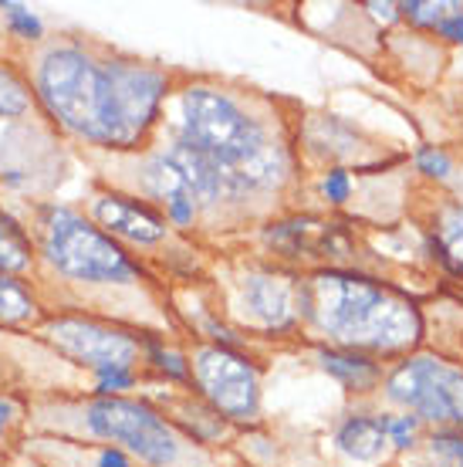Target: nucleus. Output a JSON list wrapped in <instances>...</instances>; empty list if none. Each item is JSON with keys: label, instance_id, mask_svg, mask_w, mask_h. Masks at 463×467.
<instances>
[{"label": "nucleus", "instance_id": "1", "mask_svg": "<svg viewBox=\"0 0 463 467\" xmlns=\"http://www.w3.org/2000/svg\"><path fill=\"white\" fill-rule=\"evenodd\" d=\"M162 129L170 140L203 152L227 180L231 211H247L257 197H271L291 180V146L274 132V122L251 92L213 78L176 85Z\"/></svg>", "mask_w": 463, "mask_h": 467}, {"label": "nucleus", "instance_id": "2", "mask_svg": "<svg viewBox=\"0 0 463 467\" xmlns=\"http://www.w3.org/2000/svg\"><path fill=\"white\" fill-rule=\"evenodd\" d=\"M21 61L35 88L37 112L58 136L116 156L146 152L122 109L108 47L85 37H47Z\"/></svg>", "mask_w": 463, "mask_h": 467}, {"label": "nucleus", "instance_id": "3", "mask_svg": "<svg viewBox=\"0 0 463 467\" xmlns=\"http://www.w3.org/2000/svg\"><path fill=\"white\" fill-rule=\"evenodd\" d=\"M298 318L338 349L403 356L423 339V316L403 292L348 268H314L298 281Z\"/></svg>", "mask_w": 463, "mask_h": 467}, {"label": "nucleus", "instance_id": "4", "mask_svg": "<svg viewBox=\"0 0 463 467\" xmlns=\"http://www.w3.org/2000/svg\"><path fill=\"white\" fill-rule=\"evenodd\" d=\"M37 247V285H61L68 292H129L146 281V268L132 251L98 227L78 207L61 200H37L24 217Z\"/></svg>", "mask_w": 463, "mask_h": 467}, {"label": "nucleus", "instance_id": "5", "mask_svg": "<svg viewBox=\"0 0 463 467\" xmlns=\"http://www.w3.org/2000/svg\"><path fill=\"white\" fill-rule=\"evenodd\" d=\"M78 433L122 447L132 461L146 467H183L197 451V441L170 420L162 410L132 397H92L75 410Z\"/></svg>", "mask_w": 463, "mask_h": 467}, {"label": "nucleus", "instance_id": "6", "mask_svg": "<svg viewBox=\"0 0 463 467\" xmlns=\"http://www.w3.org/2000/svg\"><path fill=\"white\" fill-rule=\"evenodd\" d=\"M58 359L81 366L88 376L102 369H136L142 362V336L92 312L51 308L35 332Z\"/></svg>", "mask_w": 463, "mask_h": 467}, {"label": "nucleus", "instance_id": "7", "mask_svg": "<svg viewBox=\"0 0 463 467\" xmlns=\"http://www.w3.org/2000/svg\"><path fill=\"white\" fill-rule=\"evenodd\" d=\"M386 400L413 413L419 423L437 431L463 433V369L440 356H406L393 373H386Z\"/></svg>", "mask_w": 463, "mask_h": 467}, {"label": "nucleus", "instance_id": "8", "mask_svg": "<svg viewBox=\"0 0 463 467\" xmlns=\"http://www.w3.org/2000/svg\"><path fill=\"white\" fill-rule=\"evenodd\" d=\"M193 386L221 420L254 423L261 417V373L243 349L200 342L190 352Z\"/></svg>", "mask_w": 463, "mask_h": 467}, {"label": "nucleus", "instance_id": "9", "mask_svg": "<svg viewBox=\"0 0 463 467\" xmlns=\"http://www.w3.org/2000/svg\"><path fill=\"white\" fill-rule=\"evenodd\" d=\"M298 281L278 265H247L233 278L231 316L261 336H291L298 332Z\"/></svg>", "mask_w": 463, "mask_h": 467}, {"label": "nucleus", "instance_id": "10", "mask_svg": "<svg viewBox=\"0 0 463 467\" xmlns=\"http://www.w3.org/2000/svg\"><path fill=\"white\" fill-rule=\"evenodd\" d=\"M85 213L126 251H156L173 241V227L159 207L112 183H98L88 193Z\"/></svg>", "mask_w": 463, "mask_h": 467}, {"label": "nucleus", "instance_id": "11", "mask_svg": "<svg viewBox=\"0 0 463 467\" xmlns=\"http://www.w3.org/2000/svg\"><path fill=\"white\" fill-rule=\"evenodd\" d=\"M261 241L274 261H318L322 268H338L355 247L342 223L318 217H278L261 227Z\"/></svg>", "mask_w": 463, "mask_h": 467}, {"label": "nucleus", "instance_id": "12", "mask_svg": "<svg viewBox=\"0 0 463 467\" xmlns=\"http://www.w3.org/2000/svg\"><path fill=\"white\" fill-rule=\"evenodd\" d=\"M51 305L35 278H17L0 271V328L4 332H37Z\"/></svg>", "mask_w": 463, "mask_h": 467}, {"label": "nucleus", "instance_id": "13", "mask_svg": "<svg viewBox=\"0 0 463 467\" xmlns=\"http://www.w3.org/2000/svg\"><path fill=\"white\" fill-rule=\"evenodd\" d=\"M314 359L322 366V373H328L335 383H342L348 393H372L383 386V366L355 349H338V346H322L314 352Z\"/></svg>", "mask_w": 463, "mask_h": 467}, {"label": "nucleus", "instance_id": "14", "mask_svg": "<svg viewBox=\"0 0 463 467\" xmlns=\"http://www.w3.org/2000/svg\"><path fill=\"white\" fill-rule=\"evenodd\" d=\"M335 447L348 461H359V464L383 457V451L389 447L386 413H352L335 431Z\"/></svg>", "mask_w": 463, "mask_h": 467}, {"label": "nucleus", "instance_id": "15", "mask_svg": "<svg viewBox=\"0 0 463 467\" xmlns=\"http://www.w3.org/2000/svg\"><path fill=\"white\" fill-rule=\"evenodd\" d=\"M0 271L17 278H37V247L27 223L0 203Z\"/></svg>", "mask_w": 463, "mask_h": 467}, {"label": "nucleus", "instance_id": "16", "mask_svg": "<svg viewBox=\"0 0 463 467\" xmlns=\"http://www.w3.org/2000/svg\"><path fill=\"white\" fill-rule=\"evenodd\" d=\"M35 119H41V112H37V99L24 61L0 58V122L21 126Z\"/></svg>", "mask_w": 463, "mask_h": 467}, {"label": "nucleus", "instance_id": "17", "mask_svg": "<svg viewBox=\"0 0 463 467\" xmlns=\"http://www.w3.org/2000/svg\"><path fill=\"white\" fill-rule=\"evenodd\" d=\"M429 251L440 257L453 275H463V207H447L429 234Z\"/></svg>", "mask_w": 463, "mask_h": 467}, {"label": "nucleus", "instance_id": "18", "mask_svg": "<svg viewBox=\"0 0 463 467\" xmlns=\"http://www.w3.org/2000/svg\"><path fill=\"white\" fill-rule=\"evenodd\" d=\"M142 362L152 366L162 379L170 383H193V369H190V352L173 349L162 336L142 332Z\"/></svg>", "mask_w": 463, "mask_h": 467}, {"label": "nucleus", "instance_id": "19", "mask_svg": "<svg viewBox=\"0 0 463 467\" xmlns=\"http://www.w3.org/2000/svg\"><path fill=\"white\" fill-rule=\"evenodd\" d=\"M0 14H4V27L14 41H21L27 51L37 45H45V21L37 17L27 4H17V0H0Z\"/></svg>", "mask_w": 463, "mask_h": 467}, {"label": "nucleus", "instance_id": "20", "mask_svg": "<svg viewBox=\"0 0 463 467\" xmlns=\"http://www.w3.org/2000/svg\"><path fill=\"white\" fill-rule=\"evenodd\" d=\"M27 423H31V407L21 397L0 389V447L17 444Z\"/></svg>", "mask_w": 463, "mask_h": 467}, {"label": "nucleus", "instance_id": "21", "mask_svg": "<svg viewBox=\"0 0 463 467\" xmlns=\"http://www.w3.org/2000/svg\"><path fill=\"white\" fill-rule=\"evenodd\" d=\"M427 451L437 467H463V433L460 431H433Z\"/></svg>", "mask_w": 463, "mask_h": 467}, {"label": "nucleus", "instance_id": "22", "mask_svg": "<svg viewBox=\"0 0 463 467\" xmlns=\"http://www.w3.org/2000/svg\"><path fill=\"white\" fill-rule=\"evenodd\" d=\"M399 14H403L406 21H413L417 27H429V31H437L447 17H450L453 4H433V0H413V4H396Z\"/></svg>", "mask_w": 463, "mask_h": 467}, {"label": "nucleus", "instance_id": "23", "mask_svg": "<svg viewBox=\"0 0 463 467\" xmlns=\"http://www.w3.org/2000/svg\"><path fill=\"white\" fill-rule=\"evenodd\" d=\"M139 383V369H102L92 376V397H126Z\"/></svg>", "mask_w": 463, "mask_h": 467}, {"label": "nucleus", "instance_id": "24", "mask_svg": "<svg viewBox=\"0 0 463 467\" xmlns=\"http://www.w3.org/2000/svg\"><path fill=\"white\" fill-rule=\"evenodd\" d=\"M417 431H419V420L413 413H399V417L386 413V433H389V444L396 451H413L417 447Z\"/></svg>", "mask_w": 463, "mask_h": 467}, {"label": "nucleus", "instance_id": "25", "mask_svg": "<svg viewBox=\"0 0 463 467\" xmlns=\"http://www.w3.org/2000/svg\"><path fill=\"white\" fill-rule=\"evenodd\" d=\"M322 197L332 203V207H342L348 197H352V176H348L345 166H328L322 176Z\"/></svg>", "mask_w": 463, "mask_h": 467}, {"label": "nucleus", "instance_id": "26", "mask_svg": "<svg viewBox=\"0 0 463 467\" xmlns=\"http://www.w3.org/2000/svg\"><path fill=\"white\" fill-rule=\"evenodd\" d=\"M413 163H417L419 173L429 176V180H447V176L453 173L450 156H447L443 150H437V146H419Z\"/></svg>", "mask_w": 463, "mask_h": 467}, {"label": "nucleus", "instance_id": "27", "mask_svg": "<svg viewBox=\"0 0 463 467\" xmlns=\"http://www.w3.org/2000/svg\"><path fill=\"white\" fill-rule=\"evenodd\" d=\"M437 35H440L443 41H450V45H463V4H453L450 17L437 27Z\"/></svg>", "mask_w": 463, "mask_h": 467}, {"label": "nucleus", "instance_id": "28", "mask_svg": "<svg viewBox=\"0 0 463 467\" xmlns=\"http://www.w3.org/2000/svg\"><path fill=\"white\" fill-rule=\"evenodd\" d=\"M92 467H136V464H132V457H129L122 447L102 444L98 451H95V464Z\"/></svg>", "mask_w": 463, "mask_h": 467}]
</instances>
